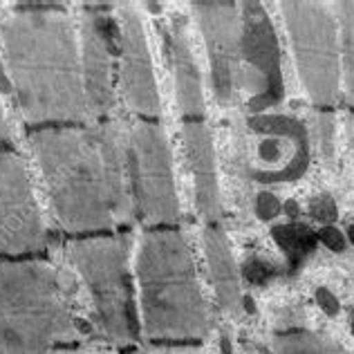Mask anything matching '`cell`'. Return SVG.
<instances>
[{"mask_svg": "<svg viewBox=\"0 0 354 354\" xmlns=\"http://www.w3.org/2000/svg\"><path fill=\"white\" fill-rule=\"evenodd\" d=\"M263 354H265V352H263Z\"/></svg>", "mask_w": 354, "mask_h": 354, "instance_id": "cell-35", "label": "cell"}, {"mask_svg": "<svg viewBox=\"0 0 354 354\" xmlns=\"http://www.w3.org/2000/svg\"><path fill=\"white\" fill-rule=\"evenodd\" d=\"M130 184L137 207L151 222H175L180 218L171 146L162 126L137 124L128 144Z\"/></svg>", "mask_w": 354, "mask_h": 354, "instance_id": "cell-7", "label": "cell"}, {"mask_svg": "<svg viewBox=\"0 0 354 354\" xmlns=\"http://www.w3.org/2000/svg\"><path fill=\"white\" fill-rule=\"evenodd\" d=\"M276 354H350L339 343L312 332H285L274 339Z\"/></svg>", "mask_w": 354, "mask_h": 354, "instance_id": "cell-19", "label": "cell"}, {"mask_svg": "<svg viewBox=\"0 0 354 354\" xmlns=\"http://www.w3.org/2000/svg\"><path fill=\"white\" fill-rule=\"evenodd\" d=\"M5 139H9V126L3 113V106H0V142H5Z\"/></svg>", "mask_w": 354, "mask_h": 354, "instance_id": "cell-28", "label": "cell"}, {"mask_svg": "<svg viewBox=\"0 0 354 354\" xmlns=\"http://www.w3.org/2000/svg\"><path fill=\"white\" fill-rule=\"evenodd\" d=\"M316 303H319L321 310L328 314V316H337L341 312V305L337 301V296H334L330 290H325V287H321V290H316Z\"/></svg>", "mask_w": 354, "mask_h": 354, "instance_id": "cell-25", "label": "cell"}, {"mask_svg": "<svg viewBox=\"0 0 354 354\" xmlns=\"http://www.w3.org/2000/svg\"><path fill=\"white\" fill-rule=\"evenodd\" d=\"M296 68L316 106L337 104L341 95L339 25L325 3H283Z\"/></svg>", "mask_w": 354, "mask_h": 354, "instance_id": "cell-5", "label": "cell"}, {"mask_svg": "<svg viewBox=\"0 0 354 354\" xmlns=\"http://www.w3.org/2000/svg\"><path fill=\"white\" fill-rule=\"evenodd\" d=\"M242 274H245V278H247L249 283L263 285L272 276H276L278 272L269 263H263V260H249V263L245 265V269H242Z\"/></svg>", "mask_w": 354, "mask_h": 354, "instance_id": "cell-22", "label": "cell"}, {"mask_svg": "<svg viewBox=\"0 0 354 354\" xmlns=\"http://www.w3.org/2000/svg\"><path fill=\"white\" fill-rule=\"evenodd\" d=\"M7 70L18 106L30 124L90 117L83 86L81 43L61 12H18L0 27Z\"/></svg>", "mask_w": 354, "mask_h": 354, "instance_id": "cell-2", "label": "cell"}, {"mask_svg": "<svg viewBox=\"0 0 354 354\" xmlns=\"http://www.w3.org/2000/svg\"><path fill=\"white\" fill-rule=\"evenodd\" d=\"M74 339L57 274L41 263H0V354H48Z\"/></svg>", "mask_w": 354, "mask_h": 354, "instance_id": "cell-4", "label": "cell"}, {"mask_svg": "<svg viewBox=\"0 0 354 354\" xmlns=\"http://www.w3.org/2000/svg\"><path fill=\"white\" fill-rule=\"evenodd\" d=\"M43 238L27 164L16 153H0V254L39 249Z\"/></svg>", "mask_w": 354, "mask_h": 354, "instance_id": "cell-8", "label": "cell"}, {"mask_svg": "<svg viewBox=\"0 0 354 354\" xmlns=\"http://www.w3.org/2000/svg\"><path fill=\"white\" fill-rule=\"evenodd\" d=\"M283 211H285L292 220H296L298 216H301V207H298V202H296V200H287V202L283 204Z\"/></svg>", "mask_w": 354, "mask_h": 354, "instance_id": "cell-27", "label": "cell"}, {"mask_svg": "<svg viewBox=\"0 0 354 354\" xmlns=\"http://www.w3.org/2000/svg\"><path fill=\"white\" fill-rule=\"evenodd\" d=\"M242 7V39L240 54L247 61L251 70H256L265 79L267 90L265 95L249 99L251 113H265L267 108L281 104L285 88H283V70H281V50L274 25L265 14V7L260 3H240Z\"/></svg>", "mask_w": 354, "mask_h": 354, "instance_id": "cell-11", "label": "cell"}, {"mask_svg": "<svg viewBox=\"0 0 354 354\" xmlns=\"http://www.w3.org/2000/svg\"><path fill=\"white\" fill-rule=\"evenodd\" d=\"M341 21V68H343V88L346 99L354 104V0L337 3Z\"/></svg>", "mask_w": 354, "mask_h": 354, "instance_id": "cell-18", "label": "cell"}, {"mask_svg": "<svg viewBox=\"0 0 354 354\" xmlns=\"http://www.w3.org/2000/svg\"><path fill=\"white\" fill-rule=\"evenodd\" d=\"M283 211V204L278 202V198L274 193H269V191H263V193H258V198H256V216L260 220H274L278 213Z\"/></svg>", "mask_w": 354, "mask_h": 354, "instance_id": "cell-21", "label": "cell"}, {"mask_svg": "<svg viewBox=\"0 0 354 354\" xmlns=\"http://www.w3.org/2000/svg\"><path fill=\"white\" fill-rule=\"evenodd\" d=\"M258 157L260 160H269V162H276L283 157V146H281V139L276 137H267L263 142L258 144Z\"/></svg>", "mask_w": 354, "mask_h": 354, "instance_id": "cell-24", "label": "cell"}, {"mask_svg": "<svg viewBox=\"0 0 354 354\" xmlns=\"http://www.w3.org/2000/svg\"><path fill=\"white\" fill-rule=\"evenodd\" d=\"M272 238L276 240V245L283 249V254L287 256V263H290L292 269L301 265L316 249V242H319V236H316L310 227L298 225V222H292V225H276L272 229Z\"/></svg>", "mask_w": 354, "mask_h": 354, "instance_id": "cell-17", "label": "cell"}, {"mask_svg": "<svg viewBox=\"0 0 354 354\" xmlns=\"http://www.w3.org/2000/svg\"><path fill=\"white\" fill-rule=\"evenodd\" d=\"M137 354H200L198 350H157V352H137Z\"/></svg>", "mask_w": 354, "mask_h": 354, "instance_id": "cell-29", "label": "cell"}, {"mask_svg": "<svg viewBox=\"0 0 354 354\" xmlns=\"http://www.w3.org/2000/svg\"><path fill=\"white\" fill-rule=\"evenodd\" d=\"M184 146L189 157L195 191H198V209L204 218L216 220L220 216V189L216 175V155L207 126L202 121H186L184 124Z\"/></svg>", "mask_w": 354, "mask_h": 354, "instance_id": "cell-15", "label": "cell"}, {"mask_svg": "<svg viewBox=\"0 0 354 354\" xmlns=\"http://www.w3.org/2000/svg\"><path fill=\"white\" fill-rule=\"evenodd\" d=\"M83 86H86L90 115H106L115 106L113 81H110V48L99 30V21L92 12L81 16L79 27Z\"/></svg>", "mask_w": 354, "mask_h": 354, "instance_id": "cell-12", "label": "cell"}, {"mask_svg": "<svg viewBox=\"0 0 354 354\" xmlns=\"http://www.w3.org/2000/svg\"><path fill=\"white\" fill-rule=\"evenodd\" d=\"M119 59H121V88L128 106L139 115L160 117L162 104L155 86V74L148 52L144 25L133 5L121 7L119 16Z\"/></svg>", "mask_w": 354, "mask_h": 354, "instance_id": "cell-10", "label": "cell"}, {"mask_svg": "<svg viewBox=\"0 0 354 354\" xmlns=\"http://www.w3.org/2000/svg\"><path fill=\"white\" fill-rule=\"evenodd\" d=\"M32 151L65 229L97 231L130 218L128 146L117 124L39 130Z\"/></svg>", "mask_w": 354, "mask_h": 354, "instance_id": "cell-1", "label": "cell"}, {"mask_svg": "<svg viewBox=\"0 0 354 354\" xmlns=\"http://www.w3.org/2000/svg\"><path fill=\"white\" fill-rule=\"evenodd\" d=\"M249 128L265 137H285L292 144V162L281 171H260L251 169V177L263 184H281L294 182L303 177L310 166V135L301 119L287 115H254L249 119Z\"/></svg>", "mask_w": 354, "mask_h": 354, "instance_id": "cell-14", "label": "cell"}, {"mask_svg": "<svg viewBox=\"0 0 354 354\" xmlns=\"http://www.w3.org/2000/svg\"><path fill=\"white\" fill-rule=\"evenodd\" d=\"M242 307H245V310H247L249 314H254V312H256V303H254V298H251V296H245V298H242Z\"/></svg>", "mask_w": 354, "mask_h": 354, "instance_id": "cell-31", "label": "cell"}, {"mask_svg": "<svg viewBox=\"0 0 354 354\" xmlns=\"http://www.w3.org/2000/svg\"><path fill=\"white\" fill-rule=\"evenodd\" d=\"M146 7L151 9L153 14H160V12H162V5H160V3H146Z\"/></svg>", "mask_w": 354, "mask_h": 354, "instance_id": "cell-32", "label": "cell"}, {"mask_svg": "<svg viewBox=\"0 0 354 354\" xmlns=\"http://www.w3.org/2000/svg\"><path fill=\"white\" fill-rule=\"evenodd\" d=\"M310 213L314 220L323 222V225H332L334 220H337L339 211H337V204H334L332 198L328 195H319V198H312L310 202Z\"/></svg>", "mask_w": 354, "mask_h": 354, "instance_id": "cell-20", "label": "cell"}, {"mask_svg": "<svg viewBox=\"0 0 354 354\" xmlns=\"http://www.w3.org/2000/svg\"><path fill=\"white\" fill-rule=\"evenodd\" d=\"M348 238H350V242H352V245H354V225L348 229Z\"/></svg>", "mask_w": 354, "mask_h": 354, "instance_id": "cell-33", "label": "cell"}, {"mask_svg": "<svg viewBox=\"0 0 354 354\" xmlns=\"http://www.w3.org/2000/svg\"><path fill=\"white\" fill-rule=\"evenodd\" d=\"M164 41L171 54L173 72H175V92L177 104L186 121H200L204 115V97H202V83L200 72L195 65L189 34H186V23L182 16L171 18V27L164 30Z\"/></svg>", "mask_w": 354, "mask_h": 354, "instance_id": "cell-13", "label": "cell"}, {"mask_svg": "<svg viewBox=\"0 0 354 354\" xmlns=\"http://www.w3.org/2000/svg\"><path fill=\"white\" fill-rule=\"evenodd\" d=\"M148 339H202L209 332L191 251L180 231H148L137 258Z\"/></svg>", "mask_w": 354, "mask_h": 354, "instance_id": "cell-3", "label": "cell"}, {"mask_svg": "<svg viewBox=\"0 0 354 354\" xmlns=\"http://www.w3.org/2000/svg\"><path fill=\"white\" fill-rule=\"evenodd\" d=\"M128 236L77 242L70 249L74 265L88 283L95 298L97 321L104 332L115 341H128L130 337L126 310L133 305V290L128 278Z\"/></svg>", "mask_w": 354, "mask_h": 354, "instance_id": "cell-6", "label": "cell"}, {"mask_svg": "<svg viewBox=\"0 0 354 354\" xmlns=\"http://www.w3.org/2000/svg\"><path fill=\"white\" fill-rule=\"evenodd\" d=\"M352 334H354V321H352Z\"/></svg>", "mask_w": 354, "mask_h": 354, "instance_id": "cell-34", "label": "cell"}, {"mask_svg": "<svg viewBox=\"0 0 354 354\" xmlns=\"http://www.w3.org/2000/svg\"><path fill=\"white\" fill-rule=\"evenodd\" d=\"M191 9L198 16L204 45L209 52L211 81L222 104L234 97L240 70V39L242 18L236 3H193Z\"/></svg>", "mask_w": 354, "mask_h": 354, "instance_id": "cell-9", "label": "cell"}, {"mask_svg": "<svg viewBox=\"0 0 354 354\" xmlns=\"http://www.w3.org/2000/svg\"><path fill=\"white\" fill-rule=\"evenodd\" d=\"M220 348H222V354H234V346H231V339L227 337V334H222Z\"/></svg>", "mask_w": 354, "mask_h": 354, "instance_id": "cell-30", "label": "cell"}, {"mask_svg": "<svg viewBox=\"0 0 354 354\" xmlns=\"http://www.w3.org/2000/svg\"><path fill=\"white\" fill-rule=\"evenodd\" d=\"M319 240L323 242L325 247H328L330 251H337V254H341V251H346V236L341 234V231L337 227H323L319 231Z\"/></svg>", "mask_w": 354, "mask_h": 354, "instance_id": "cell-23", "label": "cell"}, {"mask_svg": "<svg viewBox=\"0 0 354 354\" xmlns=\"http://www.w3.org/2000/svg\"><path fill=\"white\" fill-rule=\"evenodd\" d=\"M0 92H3V95H12V92H14L12 79H9V74H7V68H5V63H3V57H0Z\"/></svg>", "mask_w": 354, "mask_h": 354, "instance_id": "cell-26", "label": "cell"}, {"mask_svg": "<svg viewBox=\"0 0 354 354\" xmlns=\"http://www.w3.org/2000/svg\"><path fill=\"white\" fill-rule=\"evenodd\" d=\"M204 249H207L211 278H213V285H216L220 305L225 307L227 312H236L242 305L240 283H238V272H236L234 256H231L229 240L222 234V229L213 225L204 229Z\"/></svg>", "mask_w": 354, "mask_h": 354, "instance_id": "cell-16", "label": "cell"}]
</instances>
